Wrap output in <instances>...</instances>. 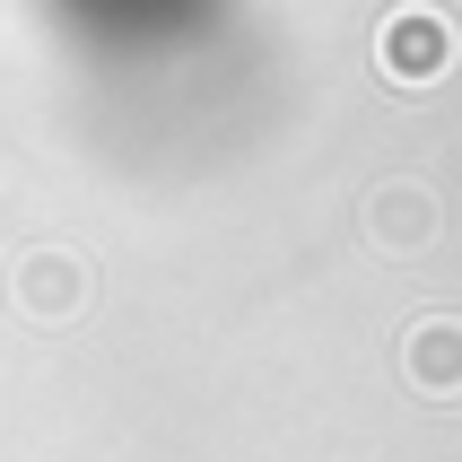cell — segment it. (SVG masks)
I'll list each match as a JSON object with an SVG mask.
<instances>
[{"mask_svg":"<svg viewBox=\"0 0 462 462\" xmlns=\"http://www.w3.org/2000/svg\"><path fill=\"white\" fill-rule=\"evenodd\" d=\"M88 297H97V271H88V254H70V245H35V254L9 271V314L35 323V332H70L79 314H88Z\"/></svg>","mask_w":462,"mask_h":462,"instance_id":"obj_1","label":"cell"},{"mask_svg":"<svg viewBox=\"0 0 462 462\" xmlns=\"http://www.w3.org/2000/svg\"><path fill=\"white\" fill-rule=\"evenodd\" d=\"M454 18L445 9H428V0H411V9H393L384 26H375V70L393 79V88H437L445 70H454Z\"/></svg>","mask_w":462,"mask_h":462,"instance_id":"obj_2","label":"cell"},{"mask_svg":"<svg viewBox=\"0 0 462 462\" xmlns=\"http://www.w3.org/2000/svg\"><path fill=\"white\" fill-rule=\"evenodd\" d=\"M366 245H375V254H428V245H437V227H445V209H437V192H428V183H411V175H393V183H375V192H366Z\"/></svg>","mask_w":462,"mask_h":462,"instance_id":"obj_3","label":"cell"},{"mask_svg":"<svg viewBox=\"0 0 462 462\" xmlns=\"http://www.w3.org/2000/svg\"><path fill=\"white\" fill-rule=\"evenodd\" d=\"M402 375L428 402H454L462 393V314H419L402 332Z\"/></svg>","mask_w":462,"mask_h":462,"instance_id":"obj_4","label":"cell"}]
</instances>
